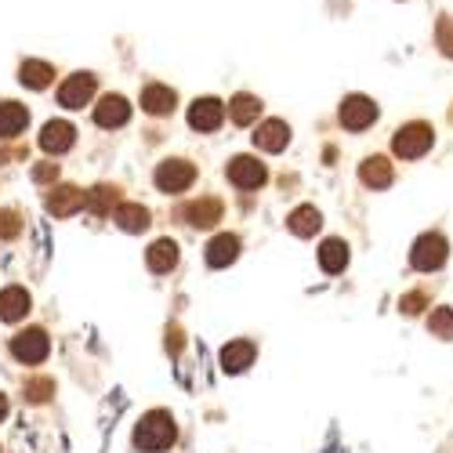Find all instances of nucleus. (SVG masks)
I'll return each instance as SVG.
<instances>
[{
	"mask_svg": "<svg viewBox=\"0 0 453 453\" xmlns=\"http://www.w3.org/2000/svg\"><path fill=\"white\" fill-rule=\"evenodd\" d=\"M174 439H178V428H174V418L167 410H149L134 428V446L145 449V453H160Z\"/></svg>",
	"mask_w": 453,
	"mask_h": 453,
	"instance_id": "nucleus-1",
	"label": "nucleus"
},
{
	"mask_svg": "<svg viewBox=\"0 0 453 453\" xmlns=\"http://www.w3.org/2000/svg\"><path fill=\"white\" fill-rule=\"evenodd\" d=\"M432 142H435V131L418 120V124H406V127L395 131L392 149H395V157H403V160H421L432 149Z\"/></svg>",
	"mask_w": 453,
	"mask_h": 453,
	"instance_id": "nucleus-2",
	"label": "nucleus"
},
{
	"mask_svg": "<svg viewBox=\"0 0 453 453\" xmlns=\"http://www.w3.org/2000/svg\"><path fill=\"white\" fill-rule=\"evenodd\" d=\"M446 254H449L446 236L442 233H425L418 243H413V250H410V265L418 273H435V269H442Z\"/></svg>",
	"mask_w": 453,
	"mask_h": 453,
	"instance_id": "nucleus-3",
	"label": "nucleus"
},
{
	"mask_svg": "<svg viewBox=\"0 0 453 453\" xmlns=\"http://www.w3.org/2000/svg\"><path fill=\"white\" fill-rule=\"evenodd\" d=\"M51 352V337L41 330V326H29V330H19L12 337V356L19 363H44Z\"/></svg>",
	"mask_w": 453,
	"mask_h": 453,
	"instance_id": "nucleus-4",
	"label": "nucleus"
},
{
	"mask_svg": "<svg viewBox=\"0 0 453 453\" xmlns=\"http://www.w3.org/2000/svg\"><path fill=\"white\" fill-rule=\"evenodd\" d=\"M153 181H157L160 193H185V188L196 181V167L188 164V160H164L157 167Z\"/></svg>",
	"mask_w": 453,
	"mask_h": 453,
	"instance_id": "nucleus-5",
	"label": "nucleus"
},
{
	"mask_svg": "<svg viewBox=\"0 0 453 453\" xmlns=\"http://www.w3.org/2000/svg\"><path fill=\"white\" fill-rule=\"evenodd\" d=\"M373 120H377V105L366 95H349L342 102V124L349 131H366Z\"/></svg>",
	"mask_w": 453,
	"mask_h": 453,
	"instance_id": "nucleus-6",
	"label": "nucleus"
},
{
	"mask_svg": "<svg viewBox=\"0 0 453 453\" xmlns=\"http://www.w3.org/2000/svg\"><path fill=\"white\" fill-rule=\"evenodd\" d=\"M95 77L91 73H73V77L58 88V102L65 105V109H84L88 102H91V95H95Z\"/></svg>",
	"mask_w": 453,
	"mask_h": 453,
	"instance_id": "nucleus-7",
	"label": "nucleus"
},
{
	"mask_svg": "<svg viewBox=\"0 0 453 453\" xmlns=\"http://www.w3.org/2000/svg\"><path fill=\"white\" fill-rule=\"evenodd\" d=\"M73 142H77V127H73L69 120H51L41 131V149H44V153L62 157V153H69V149H73Z\"/></svg>",
	"mask_w": 453,
	"mask_h": 453,
	"instance_id": "nucleus-8",
	"label": "nucleus"
},
{
	"mask_svg": "<svg viewBox=\"0 0 453 453\" xmlns=\"http://www.w3.org/2000/svg\"><path fill=\"white\" fill-rule=\"evenodd\" d=\"M81 207H88V193H81L77 185H58L48 193V211L55 218H69V214H77Z\"/></svg>",
	"mask_w": 453,
	"mask_h": 453,
	"instance_id": "nucleus-9",
	"label": "nucleus"
},
{
	"mask_svg": "<svg viewBox=\"0 0 453 453\" xmlns=\"http://www.w3.org/2000/svg\"><path fill=\"white\" fill-rule=\"evenodd\" d=\"M131 120V105L124 95H105L98 105H95V124L98 127H124Z\"/></svg>",
	"mask_w": 453,
	"mask_h": 453,
	"instance_id": "nucleus-10",
	"label": "nucleus"
},
{
	"mask_svg": "<svg viewBox=\"0 0 453 453\" xmlns=\"http://www.w3.org/2000/svg\"><path fill=\"white\" fill-rule=\"evenodd\" d=\"M221 120H225V105L218 98H196L188 105V124L196 131H218Z\"/></svg>",
	"mask_w": 453,
	"mask_h": 453,
	"instance_id": "nucleus-11",
	"label": "nucleus"
},
{
	"mask_svg": "<svg viewBox=\"0 0 453 453\" xmlns=\"http://www.w3.org/2000/svg\"><path fill=\"white\" fill-rule=\"evenodd\" d=\"M229 181L236 188H257V185H265V164H257L254 157H236L229 164Z\"/></svg>",
	"mask_w": 453,
	"mask_h": 453,
	"instance_id": "nucleus-12",
	"label": "nucleus"
},
{
	"mask_svg": "<svg viewBox=\"0 0 453 453\" xmlns=\"http://www.w3.org/2000/svg\"><path fill=\"white\" fill-rule=\"evenodd\" d=\"M254 356H257V349H254V342H247V337H240V342H229V345L221 349V370L225 373H243L254 363Z\"/></svg>",
	"mask_w": 453,
	"mask_h": 453,
	"instance_id": "nucleus-13",
	"label": "nucleus"
},
{
	"mask_svg": "<svg viewBox=\"0 0 453 453\" xmlns=\"http://www.w3.org/2000/svg\"><path fill=\"white\" fill-rule=\"evenodd\" d=\"M240 257V240L233 233H221L207 243V265L211 269H225V265H233V261Z\"/></svg>",
	"mask_w": 453,
	"mask_h": 453,
	"instance_id": "nucleus-14",
	"label": "nucleus"
},
{
	"mask_svg": "<svg viewBox=\"0 0 453 453\" xmlns=\"http://www.w3.org/2000/svg\"><path fill=\"white\" fill-rule=\"evenodd\" d=\"M287 142H290V127L283 120H265L254 134V145L265 149V153H283Z\"/></svg>",
	"mask_w": 453,
	"mask_h": 453,
	"instance_id": "nucleus-15",
	"label": "nucleus"
},
{
	"mask_svg": "<svg viewBox=\"0 0 453 453\" xmlns=\"http://www.w3.org/2000/svg\"><path fill=\"white\" fill-rule=\"evenodd\" d=\"M26 312H29V290L26 287L0 290V319H4V323H19Z\"/></svg>",
	"mask_w": 453,
	"mask_h": 453,
	"instance_id": "nucleus-16",
	"label": "nucleus"
},
{
	"mask_svg": "<svg viewBox=\"0 0 453 453\" xmlns=\"http://www.w3.org/2000/svg\"><path fill=\"white\" fill-rule=\"evenodd\" d=\"M392 164L385 160V157H366L363 164H359V181L363 185H370V188H388L392 185Z\"/></svg>",
	"mask_w": 453,
	"mask_h": 453,
	"instance_id": "nucleus-17",
	"label": "nucleus"
},
{
	"mask_svg": "<svg viewBox=\"0 0 453 453\" xmlns=\"http://www.w3.org/2000/svg\"><path fill=\"white\" fill-rule=\"evenodd\" d=\"M145 265H149V273H171L178 265V243L174 240H157L145 250Z\"/></svg>",
	"mask_w": 453,
	"mask_h": 453,
	"instance_id": "nucleus-18",
	"label": "nucleus"
},
{
	"mask_svg": "<svg viewBox=\"0 0 453 453\" xmlns=\"http://www.w3.org/2000/svg\"><path fill=\"white\" fill-rule=\"evenodd\" d=\"M174 102H178V95L164 84H149L142 91V109L153 112V117H167V112H174Z\"/></svg>",
	"mask_w": 453,
	"mask_h": 453,
	"instance_id": "nucleus-19",
	"label": "nucleus"
},
{
	"mask_svg": "<svg viewBox=\"0 0 453 453\" xmlns=\"http://www.w3.org/2000/svg\"><path fill=\"white\" fill-rule=\"evenodd\" d=\"M319 265H323V273H330V276L345 273V265H349V243H345V240H323V247H319Z\"/></svg>",
	"mask_w": 453,
	"mask_h": 453,
	"instance_id": "nucleus-20",
	"label": "nucleus"
},
{
	"mask_svg": "<svg viewBox=\"0 0 453 453\" xmlns=\"http://www.w3.org/2000/svg\"><path fill=\"white\" fill-rule=\"evenodd\" d=\"M88 211L98 214V218L120 211V188L117 185H95L91 193H88Z\"/></svg>",
	"mask_w": 453,
	"mask_h": 453,
	"instance_id": "nucleus-21",
	"label": "nucleus"
},
{
	"mask_svg": "<svg viewBox=\"0 0 453 453\" xmlns=\"http://www.w3.org/2000/svg\"><path fill=\"white\" fill-rule=\"evenodd\" d=\"M51 77H55V69H51L48 62H36V58H26V62L19 65V81H22L26 88H33V91H44V88L51 84Z\"/></svg>",
	"mask_w": 453,
	"mask_h": 453,
	"instance_id": "nucleus-22",
	"label": "nucleus"
},
{
	"mask_svg": "<svg viewBox=\"0 0 453 453\" xmlns=\"http://www.w3.org/2000/svg\"><path fill=\"white\" fill-rule=\"evenodd\" d=\"M29 124V112L19 102H0V138H15Z\"/></svg>",
	"mask_w": 453,
	"mask_h": 453,
	"instance_id": "nucleus-23",
	"label": "nucleus"
},
{
	"mask_svg": "<svg viewBox=\"0 0 453 453\" xmlns=\"http://www.w3.org/2000/svg\"><path fill=\"white\" fill-rule=\"evenodd\" d=\"M287 225H290V233L294 236H316V229L323 225V214L316 211V207H297V211H290V218H287Z\"/></svg>",
	"mask_w": 453,
	"mask_h": 453,
	"instance_id": "nucleus-24",
	"label": "nucleus"
},
{
	"mask_svg": "<svg viewBox=\"0 0 453 453\" xmlns=\"http://www.w3.org/2000/svg\"><path fill=\"white\" fill-rule=\"evenodd\" d=\"M185 218H188V225H196V229H207V225H214V221H221V203L218 200H196V203H188L185 207Z\"/></svg>",
	"mask_w": 453,
	"mask_h": 453,
	"instance_id": "nucleus-25",
	"label": "nucleus"
},
{
	"mask_svg": "<svg viewBox=\"0 0 453 453\" xmlns=\"http://www.w3.org/2000/svg\"><path fill=\"white\" fill-rule=\"evenodd\" d=\"M117 225H120L124 233H142V229H149V211L142 203H120Z\"/></svg>",
	"mask_w": 453,
	"mask_h": 453,
	"instance_id": "nucleus-26",
	"label": "nucleus"
},
{
	"mask_svg": "<svg viewBox=\"0 0 453 453\" xmlns=\"http://www.w3.org/2000/svg\"><path fill=\"white\" fill-rule=\"evenodd\" d=\"M257 112H261V102H257L254 95H236V98L229 102V117H233L240 127L254 124V120H257Z\"/></svg>",
	"mask_w": 453,
	"mask_h": 453,
	"instance_id": "nucleus-27",
	"label": "nucleus"
},
{
	"mask_svg": "<svg viewBox=\"0 0 453 453\" xmlns=\"http://www.w3.org/2000/svg\"><path fill=\"white\" fill-rule=\"evenodd\" d=\"M428 330H432V337H442V342H449L453 337V309H435L432 316H428Z\"/></svg>",
	"mask_w": 453,
	"mask_h": 453,
	"instance_id": "nucleus-28",
	"label": "nucleus"
},
{
	"mask_svg": "<svg viewBox=\"0 0 453 453\" xmlns=\"http://www.w3.org/2000/svg\"><path fill=\"white\" fill-rule=\"evenodd\" d=\"M22 233V214L19 211H0V240H15Z\"/></svg>",
	"mask_w": 453,
	"mask_h": 453,
	"instance_id": "nucleus-29",
	"label": "nucleus"
},
{
	"mask_svg": "<svg viewBox=\"0 0 453 453\" xmlns=\"http://www.w3.org/2000/svg\"><path fill=\"white\" fill-rule=\"evenodd\" d=\"M51 392H55L51 377H36V381H26V399H29V403H44Z\"/></svg>",
	"mask_w": 453,
	"mask_h": 453,
	"instance_id": "nucleus-30",
	"label": "nucleus"
},
{
	"mask_svg": "<svg viewBox=\"0 0 453 453\" xmlns=\"http://www.w3.org/2000/svg\"><path fill=\"white\" fill-rule=\"evenodd\" d=\"M435 41H439V51L446 55V58H453V19H439V26H435Z\"/></svg>",
	"mask_w": 453,
	"mask_h": 453,
	"instance_id": "nucleus-31",
	"label": "nucleus"
},
{
	"mask_svg": "<svg viewBox=\"0 0 453 453\" xmlns=\"http://www.w3.org/2000/svg\"><path fill=\"white\" fill-rule=\"evenodd\" d=\"M425 305H428V294H425V290H413V294H406V297L399 301V312H406V316H418Z\"/></svg>",
	"mask_w": 453,
	"mask_h": 453,
	"instance_id": "nucleus-32",
	"label": "nucleus"
},
{
	"mask_svg": "<svg viewBox=\"0 0 453 453\" xmlns=\"http://www.w3.org/2000/svg\"><path fill=\"white\" fill-rule=\"evenodd\" d=\"M33 178H36V181H51V178H58V164H36V167H33Z\"/></svg>",
	"mask_w": 453,
	"mask_h": 453,
	"instance_id": "nucleus-33",
	"label": "nucleus"
},
{
	"mask_svg": "<svg viewBox=\"0 0 453 453\" xmlns=\"http://www.w3.org/2000/svg\"><path fill=\"white\" fill-rule=\"evenodd\" d=\"M167 349H171V352L181 349V334H178V330H167Z\"/></svg>",
	"mask_w": 453,
	"mask_h": 453,
	"instance_id": "nucleus-34",
	"label": "nucleus"
},
{
	"mask_svg": "<svg viewBox=\"0 0 453 453\" xmlns=\"http://www.w3.org/2000/svg\"><path fill=\"white\" fill-rule=\"evenodd\" d=\"M4 413H8V395L0 392V421H4Z\"/></svg>",
	"mask_w": 453,
	"mask_h": 453,
	"instance_id": "nucleus-35",
	"label": "nucleus"
},
{
	"mask_svg": "<svg viewBox=\"0 0 453 453\" xmlns=\"http://www.w3.org/2000/svg\"><path fill=\"white\" fill-rule=\"evenodd\" d=\"M449 124H453V109H449Z\"/></svg>",
	"mask_w": 453,
	"mask_h": 453,
	"instance_id": "nucleus-36",
	"label": "nucleus"
}]
</instances>
